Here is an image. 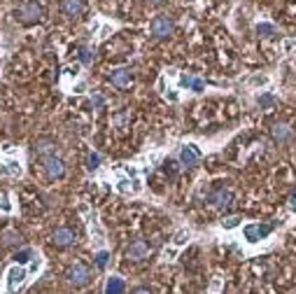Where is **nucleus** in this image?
<instances>
[{
	"label": "nucleus",
	"mask_w": 296,
	"mask_h": 294,
	"mask_svg": "<svg viewBox=\"0 0 296 294\" xmlns=\"http://www.w3.org/2000/svg\"><path fill=\"white\" fill-rule=\"evenodd\" d=\"M280 222H250L243 226V236L247 243H259V240L268 238L271 233L278 229Z\"/></svg>",
	"instance_id": "1"
},
{
	"label": "nucleus",
	"mask_w": 296,
	"mask_h": 294,
	"mask_svg": "<svg viewBox=\"0 0 296 294\" xmlns=\"http://www.w3.org/2000/svg\"><path fill=\"white\" fill-rule=\"evenodd\" d=\"M26 278H28V271L23 269L21 264H12L7 269V292L14 294L19 287L26 285Z\"/></svg>",
	"instance_id": "2"
},
{
	"label": "nucleus",
	"mask_w": 296,
	"mask_h": 294,
	"mask_svg": "<svg viewBox=\"0 0 296 294\" xmlns=\"http://www.w3.org/2000/svg\"><path fill=\"white\" fill-rule=\"evenodd\" d=\"M149 33H152V38H156V40L168 38V35L173 33V21H170L168 16H154L152 21H149Z\"/></svg>",
	"instance_id": "3"
},
{
	"label": "nucleus",
	"mask_w": 296,
	"mask_h": 294,
	"mask_svg": "<svg viewBox=\"0 0 296 294\" xmlns=\"http://www.w3.org/2000/svg\"><path fill=\"white\" fill-rule=\"evenodd\" d=\"M177 156H180L182 166H187V168H194V166L198 163V159H201V149H198L194 143H187V145H180V149H177Z\"/></svg>",
	"instance_id": "4"
},
{
	"label": "nucleus",
	"mask_w": 296,
	"mask_h": 294,
	"mask_svg": "<svg viewBox=\"0 0 296 294\" xmlns=\"http://www.w3.org/2000/svg\"><path fill=\"white\" fill-rule=\"evenodd\" d=\"M208 203L215 206V208H228V206L233 203V192H231V189H224V187L213 189V192L208 194Z\"/></svg>",
	"instance_id": "5"
},
{
	"label": "nucleus",
	"mask_w": 296,
	"mask_h": 294,
	"mask_svg": "<svg viewBox=\"0 0 296 294\" xmlns=\"http://www.w3.org/2000/svg\"><path fill=\"white\" fill-rule=\"evenodd\" d=\"M89 269L84 266V264H75V266H70V271H68V280L73 283V285L77 287H84L86 283H89Z\"/></svg>",
	"instance_id": "6"
},
{
	"label": "nucleus",
	"mask_w": 296,
	"mask_h": 294,
	"mask_svg": "<svg viewBox=\"0 0 296 294\" xmlns=\"http://www.w3.org/2000/svg\"><path fill=\"white\" fill-rule=\"evenodd\" d=\"M110 82H112V86H117V89H126V86H131V82H133V75H131L129 68H117L110 73Z\"/></svg>",
	"instance_id": "7"
},
{
	"label": "nucleus",
	"mask_w": 296,
	"mask_h": 294,
	"mask_svg": "<svg viewBox=\"0 0 296 294\" xmlns=\"http://www.w3.org/2000/svg\"><path fill=\"white\" fill-rule=\"evenodd\" d=\"M45 170L49 178H61L66 166H63V161L56 154H49V156H45Z\"/></svg>",
	"instance_id": "8"
},
{
	"label": "nucleus",
	"mask_w": 296,
	"mask_h": 294,
	"mask_svg": "<svg viewBox=\"0 0 296 294\" xmlns=\"http://www.w3.org/2000/svg\"><path fill=\"white\" fill-rule=\"evenodd\" d=\"M40 14H42V9H40L38 2H28V5H23V7L19 9V19H21L23 23H33V21H38Z\"/></svg>",
	"instance_id": "9"
},
{
	"label": "nucleus",
	"mask_w": 296,
	"mask_h": 294,
	"mask_svg": "<svg viewBox=\"0 0 296 294\" xmlns=\"http://www.w3.org/2000/svg\"><path fill=\"white\" fill-rule=\"evenodd\" d=\"M54 243H56V245H70V243H75V233L70 231L68 226H61V229H56V231H54Z\"/></svg>",
	"instance_id": "10"
},
{
	"label": "nucleus",
	"mask_w": 296,
	"mask_h": 294,
	"mask_svg": "<svg viewBox=\"0 0 296 294\" xmlns=\"http://www.w3.org/2000/svg\"><path fill=\"white\" fill-rule=\"evenodd\" d=\"M21 161L19 159H7L5 163H0V175H21Z\"/></svg>",
	"instance_id": "11"
},
{
	"label": "nucleus",
	"mask_w": 296,
	"mask_h": 294,
	"mask_svg": "<svg viewBox=\"0 0 296 294\" xmlns=\"http://www.w3.org/2000/svg\"><path fill=\"white\" fill-rule=\"evenodd\" d=\"M126 290V283H124L119 276H110L105 283V294H124Z\"/></svg>",
	"instance_id": "12"
},
{
	"label": "nucleus",
	"mask_w": 296,
	"mask_h": 294,
	"mask_svg": "<svg viewBox=\"0 0 296 294\" xmlns=\"http://www.w3.org/2000/svg\"><path fill=\"white\" fill-rule=\"evenodd\" d=\"M61 9L66 12L68 16H77V14H82V9H84V0H63L61 2Z\"/></svg>",
	"instance_id": "13"
},
{
	"label": "nucleus",
	"mask_w": 296,
	"mask_h": 294,
	"mask_svg": "<svg viewBox=\"0 0 296 294\" xmlns=\"http://www.w3.org/2000/svg\"><path fill=\"white\" fill-rule=\"evenodd\" d=\"M180 84H182L184 89L194 91V93L205 91V79H201V77H182L180 79Z\"/></svg>",
	"instance_id": "14"
},
{
	"label": "nucleus",
	"mask_w": 296,
	"mask_h": 294,
	"mask_svg": "<svg viewBox=\"0 0 296 294\" xmlns=\"http://www.w3.org/2000/svg\"><path fill=\"white\" fill-rule=\"evenodd\" d=\"M89 231H91V236H93V240H96V243H103V238H105V231L100 229L96 213H91V215H89Z\"/></svg>",
	"instance_id": "15"
},
{
	"label": "nucleus",
	"mask_w": 296,
	"mask_h": 294,
	"mask_svg": "<svg viewBox=\"0 0 296 294\" xmlns=\"http://www.w3.org/2000/svg\"><path fill=\"white\" fill-rule=\"evenodd\" d=\"M126 255H129V259H140V257L147 255V245H145L143 240H136V243L129 248V252H126Z\"/></svg>",
	"instance_id": "16"
},
{
	"label": "nucleus",
	"mask_w": 296,
	"mask_h": 294,
	"mask_svg": "<svg viewBox=\"0 0 296 294\" xmlns=\"http://www.w3.org/2000/svg\"><path fill=\"white\" fill-rule=\"evenodd\" d=\"M257 35L259 38H275V35H278V31H275V26L273 23H257Z\"/></svg>",
	"instance_id": "17"
},
{
	"label": "nucleus",
	"mask_w": 296,
	"mask_h": 294,
	"mask_svg": "<svg viewBox=\"0 0 296 294\" xmlns=\"http://www.w3.org/2000/svg\"><path fill=\"white\" fill-rule=\"evenodd\" d=\"M273 138L275 140H289L292 138V129L287 124H273Z\"/></svg>",
	"instance_id": "18"
},
{
	"label": "nucleus",
	"mask_w": 296,
	"mask_h": 294,
	"mask_svg": "<svg viewBox=\"0 0 296 294\" xmlns=\"http://www.w3.org/2000/svg\"><path fill=\"white\" fill-rule=\"evenodd\" d=\"M189 238H191L189 229H182V231H177V233H175V240H173V245H175V248H184V245H187V243H189Z\"/></svg>",
	"instance_id": "19"
},
{
	"label": "nucleus",
	"mask_w": 296,
	"mask_h": 294,
	"mask_svg": "<svg viewBox=\"0 0 296 294\" xmlns=\"http://www.w3.org/2000/svg\"><path fill=\"white\" fill-rule=\"evenodd\" d=\"M257 103L261 105V110H271V108H273V103H275V98H273V93H271V91H264L257 98Z\"/></svg>",
	"instance_id": "20"
},
{
	"label": "nucleus",
	"mask_w": 296,
	"mask_h": 294,
	"mask_svg": "<svg viewBox=\"0 0 296 294\" xmlns=\"http://www.w3.org/2000/svg\"><path fill=\"white\" fill-rule=\"evenodd\" d=\"M35 149H38V154H52V149H54V143H49V140H38L35 143Z\"/></svg>",
	"instance_id": "21"
},
{
	"label": "nucleus",
	"mask_w": 296,
	"mask_h": 294,
	"mask_svg": "<svg viewBox=\"0 0 296 294\" xmlns=\"http://www.w3.org/2000/svg\"><path fill=\"white\" fill-rule=\"evenodd\" d=\"M93 259H96V266H98V269H105L107 262H110V252H107V250H98Z\"/></svg>",
	"instance_id": "22"
},
{
	"label": "nucleus",
	"mask_w": 296,
	"mask_h": 294,
	"mask_svg": "<svg viewBox=\"0 0 296 294\" xmlns=\"http://www.w3.org/2000/svg\"><path fill=\"white\" fill-rule=\"evenodd\" d=\"M33 257H35V252H33L31 248H23L21 252H16L14 259H16V264H23V262H31Z\"/></svg>",
	"instance_id": "23"
},
{
	"label": "nucleus",
	"mask_w": 296,
	"mask_h": 294,
	"mask_svg": "<svg viewBox=\"0 0 296 294\" xmlns=\"http://www.w3.org/2000/svg\"><path fill=\"white\" fill-rule=\"evenodd\" d=\"M240 222H243L240 217H226V220L222 222V229H224V231H231L235 226H240Z\"/></svg>",
	"instance_id": "24"
},
{
	"label": "nucleus",
	"mask_w": 296,
	"mask_h": 294,
	"mask_svg": "<svg viewBox=\"0 0 296 294\" xmlns=\"http://www.w3.org/2000/svg\"><path fill=\"white\" fill-rule=\"evenodd\" d=\"M117 192H119V194H133V187H131V180H126V178H119V182H117Z\"/></svg>",
	"instance_id": "25"
},
{
	"label": "nucleus",
	"mask_w": 296,
	"mask_h": 294,
	"mask_svg": "<svg viewBox=\"0 0 296 294\" xmlns=\"http://www.w3.org/2000/svg\"><path fill=\"white\" fill-rule=\"evenodd\" d=\"M98 166H100V154L98 152H91V154H89V166H86V168L91 170H98Z\"/></svg>",
	"instance_id": "26"
},
{
	"label": "nucleus",
	"mask_w": 296,
	"mask_h": 294,
	"mask_svg": "<svg viewBox=\"0 0 296 294\" xmlns=\"http://www.w3.org/2000/svg\"><path fill=\"white\" fill-rule=\"evenodd\" d=\"M0 213H12V203H9L7 194H0Z\"/></svg>",
	"instance_id": "27"
},
{
	"label": "nucleus",
	"mask_w": 296,
	"mask_h": 294,
	"mask_svg": "<svg viewBox=\"0 0 296 294\" xmlns=\"http://www.w3.org/2000/svg\"><path fill=\"white\" fill-rule=\"evenodd\" d=\"M40 269H42V257L35 255V257L31 259V269H28V273H38Z\"/></svg>",
	"instance_id": "28"
},
{
	"label": "nucleus",
	"mask_w": 296,
	"mask_h": 294,
	"mask_svg": "<svg viewBox=\"0 0 296 294\" xmlns=\"http://www.w3.org/2000/svg\"><path fill=\"white\" fill-rule=\"evenodd\" d=\"M91 59H93V52L89 49V47H84L82 54H79V61H82L84 66H89V63H91Z\"/></svg>",
	"instance_id": "29"
},
{
	"label": "nucleus",
	"mask_w": 296,
	"mask_h": 294,
	"mask_svg": "<svg viewBox=\"0 0 296 294\" xmlns=\"http://www.w3.org/2000/svg\"><path fill=\"white\" fill-rule=\"evenodd\" d=\"M177 255H180V248H175V245H173V248H168L166 252H163V257H166L168 262H173V259H175Z\"/></svg>",
	"instance_id": "30"
},
{
	"label": "nucleus",
	"mask_w": 296,
	"mask_h": 294,
	"mask_svg": "<svg viewBox=\"0 0 296 294\" xmlns=\"http://www.w3.org/2000/svg\"><path fill=\"white\" fill-rule=\"evenodd\" d=\"M91 105H96V108H103V105H105V98H103V96H98V93H93V96H91Z\"/></svg>",
	"instance_id": "31"
},
{
	"label": "nucleus",
	"mask_w": 296,
	"mask_h": 294,
	"mask_svg": "<svg viewBox=\"0 0 296 294\" xmlns=\"http://www.w3.org/2000/svg\"><path fill=\"white\" fill-rule=\"evenodd\" d=\"M131 185H133V194H140V192H143V182H140V178H136V175H133Z\"/></svg>",
	"instance_id": "32"
},
{
	"label": "nucleus",
	"mask_w": 296,
	"mask_h": 294,
	"mask_svg": "<svg viewBox=\"0 0 296 294\" xmlns=\"http://www.w3.org/2000/svg\"><path fill=\"white\" fill-rule=\"evenodd\" d=\"M289 210H292V213H296V189L292 192V196H289Z\"/></svg>",
	"instance_id": "33"
},
{
	"label": "nucleus",
	"mask_w": 296,
	"mask_h": 294,
	"mask_svg": "<svg viewBox=\"0 0 296 294\" xmlns=\"http://www.w3.org/2000/svg\"><path fill=\"white\" fill-rule=\"evenodd\" d=\"M266 82H268L266 77H252V79H250V84H254V86H264Z\"/></svg>",
	"instance_id": "34"
},
{
	"label": "nucleus",
	"mask_w": 296,
	"mask_h": 294,
	"mask_svg": "<svg viewBox=\"0 0 296 294\" xmlns=\"http://www.w3.org/2000/svg\"><path fill=\"white\" fill-rule=\"evenodd\" d=\"M220 287H222V280L220 278H215L213 283H210V290H213V292H220Z\"/></svg>",
	"instance_id": "35"
},
{
	"label": "nucleus",
	"mask_w": 296,
	"mask_h": 294,
	"mask_svg": "<svg viewBox=\"0 0 296 294\" xmlns=\"http://www.w3.org/2000/svg\"><path fill=\"white\" fill-rule=\"evenodd\" d=\"M133 294H149V290H143V287H140V290H136Z\"/></svg>",
	"instance_id": "36"
},
{
	"label": "nucleus",
	"mask_w": 296,
	"mask_h": 294,
	"mask_svg": "<svg viewBox=\"0 0 296 294\" xmlns=\"http://www.w3.org/2000/svg\"><path fill=\"white\" fill-rule=\"evenodd\" d=\"M149 2H154V5H159V2H161V0H149Z\"/></svg>",
	"instance_id": "37"
}]
</instances>
